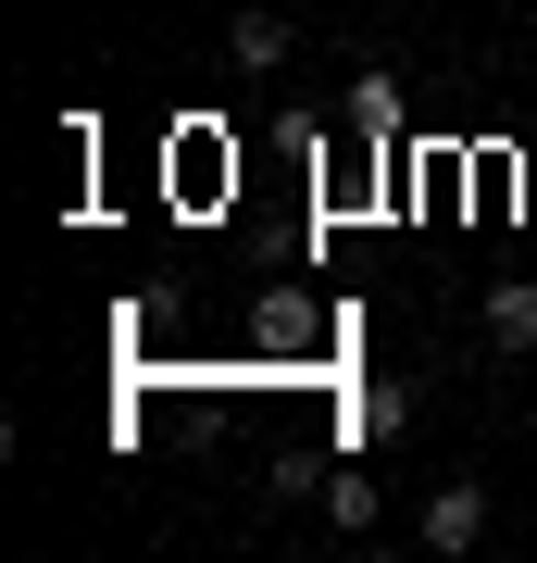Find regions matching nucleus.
Here are the masks:
<instances>
[{
    "label": "nucleus",
    "mask_w": 537,
    "mask_h": 563,
    "mask_svg": "<svg viewBox=\"0 0 537 563\" xmlns=\"http://www.w3.org/2000/svg\"><path fill=\"white\" fill-rule=\"evenodd\" d=\"M476 539H488V488H476V476H450L438 501H425V551H476Z\"/></svg>",
    "instance_id": "nucleus-1"
},
{
    "label": "nucleus",
    "mask_w": 537,
    "mask_h": 563,
    "mask_svg": "<svg viewBox=\"0 0 537 563\" xmlns=\"http://www.w3.org/2000/svg\"><path fill=\"white\" fill-rule=\"evenodd\" d=\"M488 339L500 351H537V276H500L488 288Z\"/></svg>",
    "instance_id": "nucleus-2"
},
{
    "label": "nucleus",
    "mask_w": 537,
    "mask_h": 563,
    "mask_svg": "<svg viewBox=\"0 0 537 563\" xmlns=\"http://www.w3.org/2000/svg\"><path fill=\"white\" fill-rule=\"evenodd\" d=\"M325 526H338V539H376V476H362V463L325 476Z\"/></svg>",
    "instance_id": "nucleus-3"
},
{
    "label": "nucleus",
    "mask_w": 537,
    "mask_h": 563,
    "mask_svg": "<svg viewBox=\"0 0 537 563\" xmlns=\"http://www.w3.org/2000/svg\"><path fill=\"white\" fill-rule=\"evenodd\" d=\"M225 51H238V76H276V63H288V25H276V13H238Z\"/></svg>",
    "instance_id": "nucleus-4"
},
{
    "label": "nucleus",
    "mask_w": 537,
    "mask_h": 563,
    "mask_svg": "<svg viewBox=\"0 0 537 563\" xmlns=\"http://www.w3.org/2000/svg\"><path fill=\"white\" fill-rule=\"evenodd\" d=\"M350 426H362V439H376V451H388V439H400V426H413V401H400V388L376 376V388H362V413H350Z\"/></svg>",
    "instance_id": "nucleus-5"
},
{
    "label": "nucleus",
    "mask_w": 537,
    "mask_h": 563,
    "mask_svg": "<svg viewBox=\"0 0 537 563\" xmlns=\"http://www.w3.org/2000/svg\"><path fill=\"white\" fill-rule=\"evenodd\" d=\"M350 125H362V139H388V125H400V101H388V76H362V88H350Z\"/></svg>",
    "instance_id": "nucleus-6"
}]
</instances>
